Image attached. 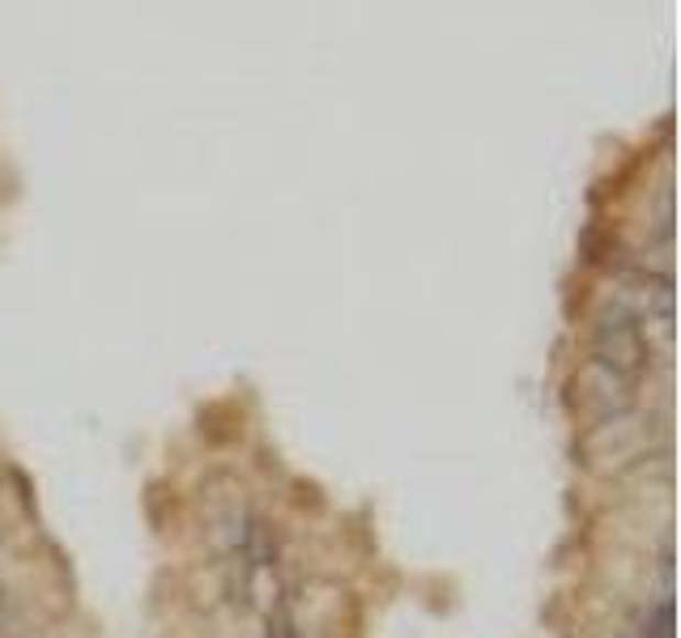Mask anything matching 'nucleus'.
I'll list each match as a JSON object with an SVG mask.
<instances>
[{
	"instance_id": "39448f33",
	"label": "nucleus",
	"mask_w": 681,
	"mask_h": 638,
	"mask_svg": "<svg viewBox=\"0 0 681 638\" xmlns=\"http://www.w3.org/2000/svg\"><path fill=\"white\" fill-rule=\"evenodd\" d=\"M264 638H298V622H294V608L286 596L264 613Z\"/></svg>"
},
{
	"instance_id": "7ed1b4c3",
	"label": "nucleus",
	"mask_w": 681,
	"mask_h": 638,
	"mask_svg": "<svg viewBox=\"0 0 681 638\" xmlns=\"http://www.w3.org/2000/svg\"><path fill=\"white\" fill-rule=\"evenodd\" d=\"M239 549H243V558L260 566V571H268V566H277V558H282V541H277V528L264 519V515H248L243 519V528H239Z\"/></svg>"
},
{
	"instance_id": "f03ea898",
	"label": "nucleus",
	"mask_w": 681,
	"mask_h": 638,
	"mask_svg": "<svg viewBox=\"0 0 681 638\" xmlns=\"http://www.w3.org/2000/svg\"><path fill=\"white\" fill-rule=\"evenodd\" d=\"M584 383H587V396H592V405L601 409L605 417H622L630 409V400H635V387L639 383L622 380L614 371H605V366H596V362H587L584 371Z\"/></svg>"
},
{
	"instance_id": "423d86ee",
	"label": "nucleus",
	"mask_w": 681,
	"mask_h": 638,
	"mask_svg": "<svg viewBox=\"0 0 681 638\" xmlns=\"http://www.w3.org/2000/svg\"><path fill=\"white\" fill-rule=\"evenodd\" d=\"M0 638H9V635H4V626H0Z\"/></svg>"
},
{
	"instance_id": "20e7f679",
	"label": "nucleus",
	"mask_w": 681,
	"mask_h": 638,
	"mask_svg": "<svg viewBox=\"0 0 681 638\" xmlns=\"http://www.w3.org/2000/svg\"><path fill=\"white\" fill-rule=\"evenodd\" d=\"M635 638H673V601H669V596H660V601L639 617Z\"/></svg>"
},
{
	"instance_id": "f257e3e1",
	"label": "nucleus",
	"mask_w": 681,
	"mask_h": 638,
	"mask_svg": "<svg viewBox=\"0 0 681 638\" xmlns=\"http://www.w3.org/2000/svg\"><path fill=\"white\" fill-rule=\"evenodd\" d=\"M592 362L630 383H639L648 375L651 345L648 332H644V316L626 298L605 302L592 319Z\"/></svg>"
}]
</instances>
